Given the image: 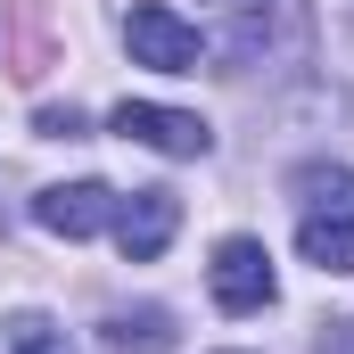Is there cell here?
I'll use <instances>...</instances> for the list:
<instances>
[{
    "label": "cell",
    "mask_w": 354,
    "mask_h": 354,
    "mask_svg": "<svg viewBox=\"0 0 354 354\" xmlns=\"http://www.w3.org/2000/svg\"><path fill=\"white\" fill-rule=\"evenodd\" d=\"M231 58L239 66H264L272 50H288V58H305V41H313V17H305V0H231Z\"/></svg>",
    "instance_id": "obj_1"
},
{
    "label": "cell",
    "mask_w": 354,
    "mask_h": 354,
    "mask_svg": "<svg viewBox=\"0 0 354 354\" xmlns=\"http://www.w3.org/2000/svg\"><path fill=\"white\" fill-rule=\"evenodd\" d=\"M124 50H132V66H157V75H198V58H206L198 25H189L181 8H165V0H132Z\"/></svg>",
    "instance_id": "obj_2"
},
{
    "label": "cell",
    "mask_w": 354,
    "mask_h": 354,
    "mask_svg": "<svg viewBox=\"0 0 354 354\" xmlns=\"http://www.w3.org/2000/svg\"><path fill=\"white\" fill-rule=\"evenodd\" d=\"M206 288H214V305H223V313H264L272 297H280L264 239H223V248H214V264H206Z\"/></svg>",
    "instance_id": "obj_3"
},
{
    "label": "cell",
    "mask_w": 354,
    "mask_h": 354,
    "mask_svg": "<svg viewBox=\"0 0 354 354\" xmlns=\"http://www.w3.org/2000/svg\"><path fill=\"white\" fill-rule=\"evenodd\" d=\"M107 132H124V140H140V149H157V157H206V149H214V132H206L198 115L157 107V99H124V107L107 115Z\"/></svg>",
    "instance_id": "obj_4"
},
{
    "label": "cell",
    "mask_w": 354,
    "mask_h": 354,
    "mask_svg": "<svg viewBox=\"0 0 354 354\" xmlns=\"http://www.w3.org/2000/svg\"><path fill=\"white\" fill-rule=\"evenodd\" d=\"M115 248H124V264H157L165 256V239L181 231V198L174 189H132V198H115Z\"/></svg>",
    "instance_id": "obj_5"
},
{
    "label": "cell",
    "mask_w": 354,
    "mask_h": 354,
    "mask_svg": "<svg viewBox=\"0 0 354 354\" xmlns=\"http://www.w3.org/2000/svg\"><path fill=\"white\" fill-rule=\"evenodd\" d=\"M33 223L58 231V239H91V231L115 223V189H107V181H58V189L33 198Z\"/></svg>",
    "instance_id": "obj_6"
},
{
    "label": "cell",
    "mask_w": 354,
    "mask_h": 354,
    "mask_svg": "<svg viewBox=\"0 0 354 354\" xmlns=\"http://www.w3.org/2000/svg\"><path fill=\"white\" fill-rule=\"evenodd\" d=\"M99 346H107V354H174L181 330H174V313H165V305H132V313H107Z\"/></svg>",
    "instance_id": "obj_7"
},
{
    "label": "cell",
    "mask_w": 354,
    "mask_h": 354,
    "mask_svg": "<svg viewBox=\"0 0 354 354\" xmlns=\"http://www.w3.org/2000/svg\"><path fill=\"white\" fill-rule=\"evenodd\" d=\"M297 206L330 214V223H354V165H305L297 174Z\"/></svg>",
    "instance_id": "obj_8"
},
{
    "label": "cell",
    "mask_w": 354,
    "mask_h": 354,
    "mask_svg": "<svg viewBox=\"0 0 354 354\" xmlns=\"http://www.w3.org/2000/svg\"><path fill=\"white\" fill-rule=\"evenodd\" d=\"M297 248H305V264H322V272H354V223L305 214L297 223Z\"/></svg>",
    "instance_id": "obj_9"
},
{
    "label": "cell",
    "mask_w": 354,
    "mask_h": 354,
    "mask_svg": "<svg viewBox=\"0 0 354 354\" xmlns=\"http://www.w3.org/2000/svg\"><path fill=\"white\" fill-rule=\"evenodd\" d=\"M8 354H66V338H58V330H50L41 313H25V322L8 330Z\"/></svg>",
    "instance_id": "obj_10"
},
{
    "label": "cell",
    "mask_w": 354,
    "mask_h": 354,
    "mask_svg": "<svg viewBox=\"0 0 354 354\" xmlns=\"http://www.w3.org/2000/svg\"><path fill=\"white\" fill-rule=\"evenodd\" d=\"M33 124H41V140H83V115L75 107H41Z\"/></svg>",
    "instance_id": "obj_11"
},
{
    "label": "cell",
    "mask_w": 354,
    "mask_h": 354,
    "mask_svg": "<svg viewBox=\"0 0 354 354\" xmlns=\"http://www.w3.org/2000/svg\"><path fill=\"white\" fill-rule=\"evenodd\" d=\"M322 354H354V322H330L322 330Z\"/></svg>",
    "instance_id": "obj_12"
}]
</instances>
